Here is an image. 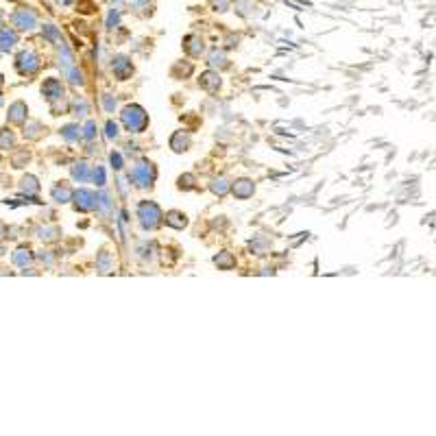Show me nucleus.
Returning <instances> with one entry per match:
<instances>
[{
    "mask_svg": "<svg viewBox=\"0 0 436 436\" xmlns=\"http://www.w3.org/2000/svg\"><path fill=\"white\" fill-rule=\"evenodd\" d=\"M124 129L131 131V133H142L148 124V113L142 109L140 105H127L120 113Z\"/></svg>",
    "mask_w": 436,
    "mask_h": 436,
    "instance_id": "f257e3e1",
    "label": "nucleus"
},
{
    "mask_svg": "<svg viewBox=\"0 0 436 436\" xmlns=\"http://www.w3.org/2000/svg\"><path fill=\"white\" fill-rule=\"evenodd\" d=\"M137 218H140V225L142 229L146 231H153L157 229L159 225H162V210H159L157 203L153 201H142L140 205H137Z\"/></svg>",
    "mask_w": 436,
    "mask_h": 436,
    "instance_id": "f03ea898",
    "label": "nucleus"
},
{
    "mask_svg": "<svg viewBox=\"0 0 436 436\" xmlns=\"http://www.w3.org/2000/svg\"><path fill=\"white\" fill-rule=\"evenodd\" d=\"M155 177H157V172H155V166L151 162H137L131 168V175H129V179L137 188H151Z\"/></svg>",
    "mask_w": 436,
    "mask_h": 436,
    "instance_id": "7ed1b4c3",
    "label": "nucleus"
},
{
    "mask_svg": "<svg viewBox=\"0 0 436 436\" xmlns=\"http://www.w3.org/2000/svg\"><path fill=\"white\" fill-rule=\"evenodd\" d=\"M111 70H113V74H116L118 79L124 81V79H129V76L133 74V63H131L129 57L118 55V57H113V61H111Z\"/></svg>",
    "mask_w": 436,
    "mask_h": 436,
    "instance_id": "20e7f679",
    "label": "nucleus"
},
{
    "mask_svg": "<svg viewBox=\"0 0 436 436\" xmlns=\"http://www.w3.org/2000/svg\"><path fill=\"white\" fill-rule=\"evenodd\" d=\"M74 205L79 212H89L96 207V194L89 192V190H79V192L74 194Z\"/></svg>",
    "mask_w": 436,
    "mask_h": 436,
    "instance_id": "39448f33",
    "label": "nucleus"
},
{
    "mask_svg": "<svg viewBox=\"0 0 436 436\" xmlns=\"http://www.w3.org/2000/svg\"><path fill=\"white\" fill-rule=\"evenodd\" d=\"M231 192H234L238 199H249V196H253L255 186L249 179H238V181H234V186H231Z\"/></svg>",
    "mask_w": 436,
    "mask_h": 436,
    "instance_id": "423d86ee",
    "label": "nucleus"
},
{
    "mask_svg": "<svg viewBox=\"0 0 436 436\" xmlns=\"http://www.w3.org/2000/svg\"><path fill=\"white\" fill-rule=\"evenodd\" d=\"M199 85L205 89V92H218V87H220V76H218L216 72H205V74H201Z\"/></svg>",
    "mask_w": 436,
    "mask_h": 436,
    "instance_id": "0eeeda50",
    "label": "nucleus"
},
{
    "mask_svg": "<svg viewBox=\"0 0 436 436\" xmlns=\"http://www.w3.org/2000/svg\"><path fill=\"white\" fill-rule=\"evenodd\" d=\"M170 148L172 151H177V153L188 151L190 148V135L183 133V131H177V133L170 137Z\"/></svg>",
    "mask_w": 436,
    "mask_h": 436,
    "instance_id": "6e6552de",
    "label": "nucleus"
},
{
    "mask_svg": "<svg viewBox=\"0 0 436 436\" xmlns=\"http://www.w3.org/2000/svg\"><path fill=\"white\" fill-rule=\"evenodd\" d=\"M41 92L48 94V100H55L59 96H63V89H61V83L55 81V79H48L44 83V87H41Z\"/></svg>",
    "mask_w": 436,
    "mask_h": 436,
    "instance_id": "1a4fd4ad",
    "label": "nucleus"
},
{
    "mask_svg": "<svg viewBox=\"0 0 436 436\" xmlns=\"http://www.w3.org/2000/svg\"><path fill=\"white\" fill-rule=\"evenodd\" d=\"M166 225L175 227V229H183V227L188 225V218H186V214H181V212H168L166 214Z\"/></svg>",
    "mask_w": 436,
    "mask_h": 436,
    "instance_id": "9d476101",
    "label": "nucleus"
},
{
    "mask_svg": "<svg viewBox=\"0 0 436 436\" xmlns=\"http://www.w3.org/2000/svg\"><path fill=\"white\" fill-rule=\"evenodd\" d=\"M214 262L220 266V268H225V271H229V268H234V264H236V260L231 258V253H227V251H223V253H218L216 258H214Z\"/></svg>",
    "mask_w": 436,
    "mask_h": 436,
    "instance_id": "9b49d317",
    "label": "nucleus"
},
{
    "mask_svg": "<svg viewBox=\"0 0 436 436\" xmlns=\"http://www.w3.org/2000/svg\"><path fill=\"white\" fill-rule=\"evenodd\" d=\"M229 183H227V179L225 177H220V179H214V183H212V192L214 194H218V196H225L227 192H229Z\"/></svg>",
    "mask_w": 436,
    "mask_h": 436,
    "instance_id": "f8f14e48",
    "label": "nucleus"
},
{
    "mask_svg": "<svg viewBox=\"0 0 436 436\" xmlns=\"http://www.w3.org/2000/svg\"><path fill=\"white\" fill-rule=\"evenodd\" d=\"M98 268H100V273H109L111 268H113V260L109 258V253H107V251H103V253H100V258H98Z\"/></svg>",
    "mask_w": 436,
    "mask_h": 436,
    "instance_id": "ddd939ff",
    "label": "nucleus"
},
{
    "mask_svg": "<svg viewBox=\"0 0 436 436\" xmlns=\"http://www.w3.org/2000/svg\"><path fill=\"white\" fill-rule=\"evenodd\" d=\"M109 207H111V199H109V194H107V192L96 194V210L109 212Z\"/></svg>",
    "mask_w": 436,
    "mask_h": 436,
    "instance_id": "4468645a",
    "label": "nucleus"
},
{
    "mask_svg": "<svg viewBox=\"0 0 436 436\" xmlns=\"http://www.w3.org/2000/svg\"><path fill=\"white\" fill-rule=\"evenodd\" d=\"M72 177L79 179V181H85V179H87V164H85V162L76 164L74 168H72Z\"/></svg>",
    "mask_w": 436,
    "mask_h": 436,
    "instance_id": "2eb2a0df",
    "label": "nucleus"
},
{
    "mask_svg": "<svg viewBox=\"0 0 436 436\" xmlns=\"http://www.w3.org/2000/svg\"><path fill=\"white\" fill-rule=\"evenodd\" d=\"M79 131H81L79 127L70 124V127H65V129H63V137H65V140H79V137H81Z\"/></svg>",
    "mask_w": 436,
    "mask_h": 436,
    "instance_id": "dca6fc26",
    "label": "nucleus"
},
{
    "mask_svg": "<svg viewBox=\"0 0 436 436\" xmlns=\"http://www.w3.org/2000/svg\"><path fill=\"white\" fill-rule=\"evenodd\" d=\"M94 181H96V186H100V188L105 186V168L103 166H96V168H94Z\"/></svg>",
    "mask_w": 436,
    "mask_h": 436,
    "instance_id": "f3484780",
    "label": "nucleus"
},
{
    "mask_svg": "<svg viewBox=\"0 0 436 436\" xmlns=\"http://www.w3.org/2000/svg\"><path fill=\"white\" fill-rule=\"evenodd\" d=\"M105 135L109 137V140H116V137H118V127H116V122L109 120V122L105 124Z\"/></svg>",
    "mask_w": 436,
    "mask_h": 436,
    "instance_id": "a211bd4d",
    "label": "nucleus"
},
{
    "mask_svg": "<svg viewBox=\"0 0 436 436\" xmlns=\"http://www.w3.org/2000/svg\"><path fill=\"white\" fill-rule=\"evenodd\" d=\"M68 74H70V83L72 85H83V74L79 70H68Z\"/></svg>",
    "mask_w": 436,
    "mask_h": 436,
    "instance_id": "6ab92c4d",
    "label": "nucleus"
},
{
    "mask_svg": "<svg viewBox=\"0 0 436 436\" xmlns=\"http://www.w3.org/2000/svg\"><path fill=\"white\" fill-rule=\"evenodd\" d=\"M109 162H111V166H113L116 170H120V168H122V155L113 151V153L109 155Z\"/></svg>",
    "mask_w": 436,
    "mask_h": 436,
    "instance_id": "aec40b11",
    "label": "nucleus"
},
{
    "mask_svg": "<svg viewBox=\"0 0 436 436\" xmlns=\"http://www.w3.org/2000/svg\"><path fill=\"white\" fill-rule=\"evenodd\" d=\"M188 39H190V41H194V44H199V41H201L199 37H196V35H190ZM188 52H190V55H192V57H199L203 50H201V48H196V46H190V48H188Z\"/></svg>",
    "mask_w": 436,
    "mask_h": 436,
    "instance_id": "412c9836",
    "label": "nucleus"
},
{
    "mask_svg": "<svg viewBox=\"0 0 436 436\" xmlns=\"http://www.w3.org/2000/svg\"><path fill=\"white\" fill-rule=\"evenodd\" d=\"M94 135H96V122L89 120V122H87V127H85V137H87V140H92Z\"/></svg>",
    "mask_w": 436,
    "mask_h": 436,
    "instance_id": "4be33fe9",
    "label": "nucleus"
},
{
    "mask_svg": "<svg viewBox=\"0 0 436 436\" xmlns=\"http://www.w3.org/2000/svg\"><path fill=\"white\" fill-rule=\"evenodd\" d=\"M118 20H120V17H118V11H111L109 20H107V28H113V26L118 24Z\"/></svg>",
    "mask_w": 436,
    "mask_h": 436,
    "instance_id": "5701e85b",
    "label": "nucleus"
},
{
    "mask_svg": "<svg viewBox=\"0 0 436 436\" xmlns=\"http://www.w3.org/2000/svg\"><path fill=\"white\" fill-rule=\"evenodd\" d=\"M105 107H107V111H111L113 107H116V98H113V100H111V98H105Z\"/></svg>",
    "mask_w": 436,
    "mask_h": 436,
    "instance_id": "b1692460",
    "label": "nucleus"
}]
</instances>
